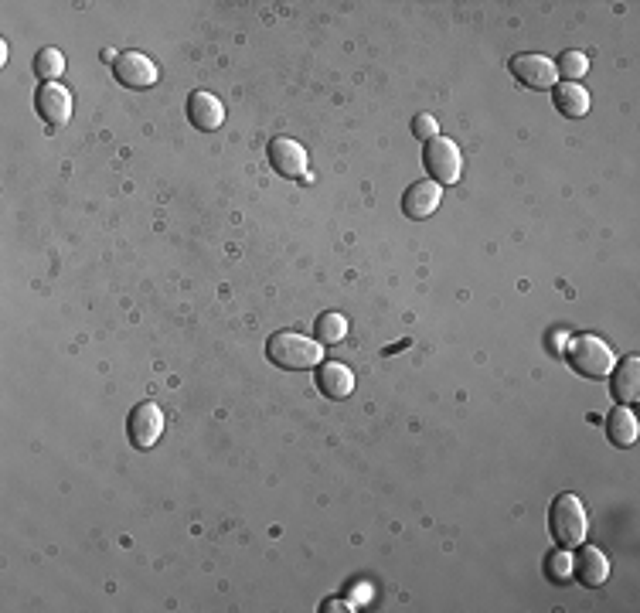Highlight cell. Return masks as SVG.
Here are the masks:
<instances>
[{"mask_svg":"<svg viewBox=\"0 0 640 613\" xmlns=\"http://www.w3.org/2000/svg\"><path fill=\"white\" fill-rule=\"evenodd\" d=\"M637 433H640L637 416L630 413L627 406H617L606 416V436H610V443H617V447H634Z\"/></svg>","mask_w":640,"mask_h":613,"instance_id":"2e32d148","label":"cell"},{"mask_svg":"<svg viewBox=\"0 0 640 613\" xmlns=\"http://www.w3.org/2000/svg\"><path fill=\"white\" fill-rule=\"evenodd\" d=\"M412 133H416L419 140H436L440 137V127H436V116H429V113H416L412 116Z\"/></svg>","mask_w":640,"mask_h":613,"instance_id":"44dd1931","label":"cell"},{"mask_svg":"<svg viewBox=\"0 0 640 613\" xmlns=\"http://www.w3.org/2000/svg\"><path fill=\"white\" fill-rule=\"evenodd\" d=\"M324 610H351V607H348V603H341V600H331V603H327Z\"/></svg>","mask_w":640,"mask_h":613,"instance_id":"7402d4cb","label":"cell"},{"mask_svg":"<svg viewBox=\"0 0 640 613\" xmlns=\"http://www.w3.org/2000/svg\"><path fill=\"white\" fill-rule=\"evenodd\" d=\"M555 72H562L569 82L583 79V75L589 72V58L583 52H562L559 55V65H555Z\"/></svg>","mask_w":640,"mask_h":613,"instance_id":"d6986e66","label":"cell"},{"mask_svg":"<svg viewBox=\"0 0 640 613\" xmlns=\"http://www.w3.org/2000/svg\"><path fill=\"white\" fill-rule=\"evenodd\" d=\"M552 103L562 116L579 120V116L589 113V92L579 82H559V86H552Z\"/></svg>","mask_w":640,"mask_h":613,"instance_id":"9a60e30c","label":"cell"},{"mask_svg":"<svg viewBox=\"0 0 640 613\" xmlns=\"http://www.w3.org/2000/svg\"><path fill=\"white\" fill-rule=\"evenodd\" d=\"M317 389L327 399H348L355 392V375L341 361H324V365H317Z\"/></svg>","mask_w":640,"mask_h":613,"instance_id":"4fadbf2b","label":"cell"},{"mask_svg":"<svg viewBox=\"0 0 640 613\" xmlns=\"http://www.w3.org/2000/svg\"><path fill=\"white\" fill-rule=\"evenodd\" d=\"M348 334V321L341 314H320L317 317V341L320 344H338Z\"/></svg>","mask_w":640,"mask_h":613,"instance_id":"ac0fdd59","label":"cell"},{"mask_svg":"<svg viewBox=\"0 0 640 613\" xmlns=\"http://www.w3.org/2000/svg\"><path fill=\"white\" fill-rule=\"evenodd\" d=\"M35 109L45 123L62 127V123L72 116V92L65 86H58V82H41L35 92Z\"/></svg>","mask_w":640,"mask_h":613,"instance_id":"ba28073f","label":"cell"},{"mask_svg":"<svg viewBox=\"0 0 640 613\" xmlns=\"http://www.w3.org/2000/svg\"><path fill=\"white\" fill-rule=\"evenodd\" d=\"M511 75L525 89H552L555 86V62L545 55H515L511 58Z\"/></svg>","mask_w":640,"mask_h":613,"instance_id":"52a82bcc","label":"cell"},{"mask_svg":"<svg viewBox=\"0 0 640 613\" xmlns=\"http://www.w3.org/2000/svg\"><path fill=\"white\" fill-rule=\"evenodd\" d=\"M113 75L126 89H150V86H157V79H160L157 62H150L143 52H123L116 58Z\"/></svg>","mask_w":640,"mask_h":613,"instance_id":"8992f818","label":"cell"},{"mask_svg":"<svg viewBox=\"0 0 640 613\" xmlns=\"http://www.w3.org/2000/svg\"><path fill=\"white\" fill-rule=\"evenodd\" d=\"M440 201H443V191H440V184L436 181H412L409 188H406V195H402V212H406L412 222H423V218H429L440 208Z\"/></svg>","mask_w":640,"mask_h":613,"instance_id":"9c48e42d","label":"cell"},{"mask_svg":"<svg viewBox=\"0 0 640 613\" xmlns=\"http://www.w3.org/2000/svg\"><path fill=\"white\" fill-rule=\"evenodd\" d=\"M423 164L429 171V181H436V184H457L460 181L463 157H460V147L453 144V140H446V137L429 140L426 150H423Z\"/></svg>","mask_w":640,"mask_h":613,"instance_id":"277c9868","label":"cell"},{"mask_svg":"<svg viewBox=\"0 0 640 613\" xmlns=\"http://www.w3.org/2000/svg\"><path fill=\"white\" fill-rule=\"evenodd\" d=\"M545 576H549L552 583H566V579L572 576V556H569V549L552 552V556L545 559Z\"/></svg>","mask_w":640,"mask_h":613,"instance_id":"ffe728a7","label":"cell"},{"mask_svg":"<svg viewBox=\"0 0 640 613\" xmlns=\"http://www.w3.org/2000/svg\"><path fill=\"white\" fill-rule=\"evenodd\" d=\"M572 573H576L583 586H603L606 576H610V562H606V556L596 545H586L576 556V562H572Z\"/></svg>","mask_w":640,"mask_h":613,"instance_id":"5bb4252c","label":"cell"},{"mask_svg":"<svg viewBox=\"0 0 640 613\" xmlns=\"http://www.w3.org/2000/svg\"><path fill=\"white\" fill-rule=\"evenodd\" d=\"M566 361L572 365V372L583 375V379H606L617 365L613 351L606 348V341L593 338V334H576V338L566 341Z\"/></svg>","mask_w":640,"mask_h":613,"instance_id":"3957f363","label":"cell"},{"mask_svg":"<svg viewBox=\"0 0 640 613\" xmlns=\"http://www.w3.org/2000/svg\"><path fill=\"white\" fill-rule=\"evenodd\" d=\"M126 433H130V443L140 450H150L164 433V413H160L157 402H140L130 413V423H126Z\"/></svg>","mask_w":640,"mask_h":613,"instance_id":"5b68a950","label":"cell"},{"mask_svg":"<svg viewBox=\"0 0 640 613\" xmlns=\"http://www.w3.org/2000/svg\"><path fill=\"white\" fill-rule=\"evenodd\" d=\"M269 164H273V171L283 174V178H303V174H307V150L290 137H276L273 144H269Z\"/></svg>","mask_w":640,"mask_h":613,"instance_id":"8fae6325","label":"cell"},{"mask_svg":"<svg viewBox=\"0 0 640 613\" xmlns=\"http://www.w3.org/2000/svg\"><path fill=\"white\" fill-rule=\"evenodd\" d=\"M549 528H552V539L562 545V549H576V545L586 542L589 532V518L586 508L576 494H559L549 508Z\"/></svg>","mask_w":640,"mask_h":613,"instance_id":"7a4b0ae2","label":"cell"},{"mask_svg":"<svg viewBox=\"0 0 640 613\" xmlns=\"http://www.w3.org/2000/svg\"><path fill=\"white\" fill-rule=\"evenodd\" d=\"M188 120H191V127L201 130V133L218 130V127L225 123V106H222V99L212 96V92H205V89L191 92V96H188Z\"/></svg>","mask_w":640,"mask_h":613,"instance_id":"30bf717a","label":"cell"},{"mask_svg":"<svg viewBox=\"0 0 640 613\" xmlns=\"http://www.w3.org/2000/svg\"><path fill=\"white\" fill-rule=\"evenodd\" d=\"M324 344L303 338L297 331H276L273 338L266 341V358L273 361L276 368H286V372H307V368H317L324 361Z\"/></svg>","mask_w":640,"mask_h":613,"instance_id":"6da1fadb","label":"cell"},{"mask_svg":"<svg viewBox=\"0 0 640 613\" xmlns=\"http://www.w3.org/2000/svg\"><path fill=\"white\" fill-rule=\"evenodd\" d=\"M35 72L41 82H55L58 75L65 72V55L58 52V48H41L35 55Z\"/></svg>","mask_w":640,"mask_h":613,"instance_id":"e0dca14e","label":"cell"},{"mask_svg":"<svg viewBox=\"0 0 640 613\" xmlns=\"http://www.w3.org/2000/svg\"><path fill=\"white\" fill-rule=\"evenodd\" d=\"M613 399H617V406H634L640 399V358L637 355H627L620 361V365H613Z\"/></svg>","mask_w":640,"mask_h":613,"instance_id":"7c38bea8","label":"cell"}]
</instances>
